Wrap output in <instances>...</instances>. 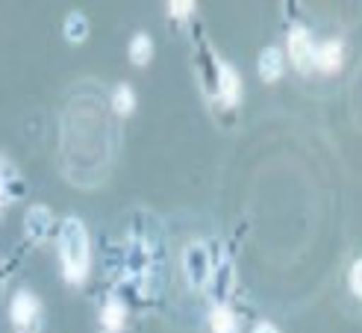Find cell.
Returning <instances> with one entry per match:
<instances>
[{
  "instance_id": "6da1fadb",
  "label": "cell",
  "mask_w": 362,
  "mask_h": 333,
  "mask_svg": "<svg viewBox=\"0 0 362 333\" xmlns=\"http://www.w3.org/2000/svg\"><path fill=\"white\" fill-rule=\"evenodd\" d=\"M59 256L62 271L71 283H83L92 269V245H88V233L80 218H65L59 227Z\"/></svg>"
},
{
  "instance_id": "7a4b0ae2",
  "label": "cell",
  "mask_w": 362,
  "mask_h": 333,
  "mask_svg": "<svg viewBox=\"0 0 362 333\" xmlns=\"http://www.w3.org/2000/svg\"><path fill=\"white\" fill-rule=\"evenodd\" d=\"M183 271H186V281L197 289L209 281V271H212V263H209V254H206V245H189L186 254H183Z\"/></svg>"
},
{
  "instance_id": "3957f363",
  "label": "cell",
  "mask_w": 362,
  "mask_h": 333,
  "mask_svg": "<svg viewBox=\"0 0 362 333\" xmlns=\"http://www.w3.org/2000/svg\"><path fill=\"white\" fill-rule=\"evenodd\" d=\"M288 57H292V65L298 71H310L313 68V60H315V45L310 39V33L303 27L288 33Z\"/></svg>"
},
{
  "instance_id": "277c9868",
  "label": "cell",
  "mask_w": 362,
  "mask_h": 333,
  "mask_svg": "<svg viewBox=\"0 0 362 333\" xmlns=\"http://www.w3.org/2000/svg\"><path fill=\"white\" fill-rule=\"evenodd\" d=\"M9 319L18 330H30L35 324V319H39V301H35V295L30 292H15L12 298V307H9Z\"/></svg>"
},
{
  "instance_id": "5b68a950",
  "label": "cell",
  "mask_w": 362,
  "mask_h": 333,
  "mask_svg": "<svg viewBox=\"0 0 362 333\" xmlns=\"http://www.w3.org/2000/svg\"><path fill=\"white\" fill-rule=\"evenodd\" d=\"M218 95L224 98V103H236L239 95H242V80L233 65L221 62L218 65Z\"/></svg>"
},
{
  "instance_id": "8992f818",
  "label": "cell",
  "mask_w": 362,
  "mask_h": 333,
  "mask_svg": "<svg viewBox=\"0 0 362 333\" xmlns=\"http://www.w3.org/2000/svg\"><path fill=\"white\" fill-rule=\"evenodd\" d=\"M313 68L318 71H339L341 68V45L339 42H324L318 50H315V60H313Z\"/></svg>"
},
{
  "instance_id": "52a82bcc",
  "label": "cell",
  "mask_w": 362,
  "mask_h": 333,
  "mask_svg": "<svg viewBox=\"0 0 362 333\" xmlns=\"http://www.w3.org/2000/svg\"><path fill=\"white\" fill-rule=\"evenodd\" d=\"M127 324V307L121 301H110L100 310V327L106 333H121Z\"/></svg>"
},
{
  "instance_id": "ba28073f",
  "label": "cell",
  "mask_w": 362,
  "mask_h": 333,
  "mask_svg": "<svg viewBox=\"0 0 362 333\" xmlns=\"http://www.w3.org/2000/svg\"><path fill=\"white\" fill-rule=\"evenodd\" d=\"M280 74H283V53L277 47L262 50V57H259V77L265 83H274Z\"/></svg>"
},
{
  "instance_id": "9c48e42d",
  "label": "cell",
  "mask_w": 362,
  "mask_h": 333,
  "mask_svg": "<svg viewBox=\"0 0 362 333\" xmlns=\"http://www.w3.org/2000/svg\"><path fill=\"white\" fill-rule=\"evenodd\" d=\"M209 327H212V333H236V327H239L236 312L230 307H215L209 316Z\"/></svg>"
},
{
  "instance_id": "30bf717a",
  "label": "cell",
  "mask_w": 362,
  "mask_h": 333,
  "mask_svg": "<svg viewBox=\"0 0 362 333\" xmlns=\"http://www.w3.org/2000/svg\"><path fill=\"white\" fill-rule=\"evenodd\" d=\"M50 225H53V221H50V215H47V210L45 207H35V210H30L27 213V233L33 236V239H45L47 236V230H50Z\"/></svg>"
},
{
  "instance_id": "8fae6325",
  "label": "cell",
  "mask_w": 362,
  "mask_h": 333,
  "mask_svg": "<svg viewBox=\"0 0 362 333\" xmlns=\"http://www.w3.org/2000/svg\"><path fill=\"white\" fill-rule=\"evenodd\" d=\"M151 57H153V42H151V35L139 33L136 39L130 42V60H133L136 65H148Z\"/></svg>"
},
{
  "instance_id": "7c38bea8",
  "label": "cell",
  "mask_w": 362,
  "mask_h": 333,
  "mask_svg": "<svg viewBox=\"0 0 362 333\" xmlns=\"http://www.w3.org/2000/svg\"><path fill=\"white\" fill-rule=\"evenodd\" d=\"M65 35H68V42H83L86 35H88V21H86V15L80 12H71L68 15V21H65Z\"/></svg>"
},
{
  "instance_id": "4fadbf2b",
  "label": "cell",
  "mask_w": 362,
  "mask_h": 333,
  "mask_svg": "<svg viewBox=\"0 0 362 333\" xmlns=\"http://www.w3.org/2000/svg\"><path fill=\"white\" fill-rule=\"evenodd\" d=\"M112 103H115V113H118V115H130L133 109H136V95H133V89H130V86H118Z\"/></svg>"
},
{
  "instance_id": "5bb4252c",
  "label": "cell",
  "mask_w": 362,
  "mask_h": 333,
  "mask_svg": "<svg viewBox=\"0 0 362 333\" xmlns=\"http://www.w3.org/2000/svg\"><path fill=\"white\" fill-rule=\"evenodd\" d=\"M194 9V0H168V12L171 18H189Z\"/></svg>"
},
{
  "instance_id": "9a60e30c",
  "label": "cell",
  "mask_w": 362,
  "mask_h": 333,
  "mask_svg": "<svg viewBox=\"0 0 362 333\" xmlns=\"http://www.w3.org/2000/svg\"><path fill=\"white\" fill-rule=\"evenodd\" d=\"M348 283H351V292L356 295V298H362V260L354 263V269L348 274Z\"/></svg>"
},
{
  "instance_id": "2e32d148",
  "label": "cell",
  "mask_w": 362,
  "mask_h": 333,
  "mask_svg": "<svg viewBox=\"0 0 362 333\" xmlns=\"http://www.w3.org/2000/svg\"><path fill=\"white\" fill-rule=\"evenodd\" d=\"M253 333H280L274 324H268V322H262V324H257V327H253Z\"/></svg>"
},
{
  "instance_id": "e0dca14e",
  "label": "cell",
  "mask_w": 362,
  "mask_h": 333,
  "mask_svg": "<svg viewBox=\"0 0 362 333\" xmlns=\"http://www.w3.org/2000/svg\"><path fill=\"white\" fill-rule=\"evenodd\" d=\"M0 198H4V174H0Z\"/></svg>"
}]
</instances>
